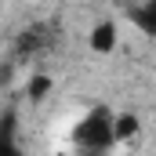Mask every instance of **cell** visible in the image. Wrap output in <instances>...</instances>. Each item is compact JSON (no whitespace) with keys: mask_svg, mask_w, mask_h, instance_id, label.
Segmentation results:
<instances>
[{"mask_svg":"<svg viewBox=\"0 0 156 156\" xmlns=\"http://www.w3.org/2000/svg\"><path fill=\"white\" fill-rule=\"evenodd\" d=\"M69 145H73V156H113V149L120 145V138H116V113L105 109V105H91V109L73 123Z\"/></svg>","mask_w":156,"mask_h":156,"instance_id":"obj_1","label":"cell"},{"mask_svg":"<svg viewBox=\"0 0 156 156\" xmlns=\"http://www.w3.org/2000/svg\"><path fill=\"white\" fill-rule=\"evenodd\" d=\"M47 87H51V80H47V76H33V80H29V98H33V102L44 98V94H47Z\"/></svg>","mask_w":156,"mask_h":156,"instance_id":"obj_6","label":"cell"},{"mask_svg":"<svg viewBox=\"0 0 156 156\" xmlns=\"http://www.w3.org/2000/svg\"><path fill=\"white\" fill-rule=\"evenodd\" d=\"M127 18H131L142 33L156 37V0H142V4H134V7L127 11Z\"/></svg>","mask_w":156,"mask_h":156,"instance_id":"obj_3","label":"cell"},{"mask_svg":"<svg viewBox=\"0 0 156 156\" xmlns=\"http://www.w3.org/2000/svg\"><path fill=\"white\" fill-rule=\"evenodd\" d=\"M0 153H4V156H22V145H18V120H15V113H4V127H0Z\"/></svg>","mask_w":156,"mask_h":156,"instance_id":"obj_4","label":"cell"},{"mask_svg":"<svg viewBox=\"0 0 156 156\" xmlns=\"http://www.w3.org/2000/svg\"><path fill=\"white\" fill-rule=\"evenodd\" d=\"M120 44V29H116V18H102L91 33H87V47L94 55H113Z\"/></svg>","mask_w":156,"mask_h":156,"instance_id":"obj_2","label":"cell"},{"mask_svg":"<svg viewBox=\"0 0 156 156\" xmlns=\"http://www.w3.org/2000/svg\"><path fill=\"white\" fill-rule=\"evenodd\" d=\"M134 131H138V120L131 116V113H120V116H116V138H120V142H127Z\"/></svg>","mask_w":156,"mask_h":156,"instance_id":"obj_5","label":"cell"}]
</instances>
